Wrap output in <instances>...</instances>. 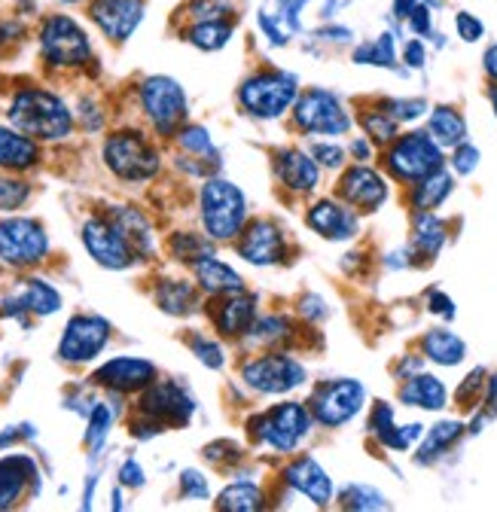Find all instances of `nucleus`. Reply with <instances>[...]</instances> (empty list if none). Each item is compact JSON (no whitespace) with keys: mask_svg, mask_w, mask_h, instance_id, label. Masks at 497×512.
<instances>
[{"mask_svg":"<svg viewBox=\"0 0 497 512\" xmlns=\"http://www.w3.org/2000/svg\"><path fill=\"white\" fill-rule=\"evenodd\" d=\"M418 235H415V241H418V247L424 250V253H433L440 244H443V226L433 220V217H421L418 220Z\"/></svg>","mask_w":497,"mask_h":512,"instance_id":"obj_38","label":"nucleus"},{"mask_svg":"<svg viewBox=\"0 0 497 512\" xmlns=\"http://www.w3.org/2000/svg\"><path fill=\"white\" fill-rule=\"evenodd\" d=\"M363 128L376 144H388L397 138V116H391L388 110H372L363 116Z\"/></svg>","mask_w":497,"mask_h":512,"instance_id":"obj_34","label":"nucleus"},{"mask_svg":"<svg viewBox=\"0 0 497 512\" xmlns=\"http://www.w3.org/2000/svg\"><path fill=\"white\" fill-rule=\"evenodd\" d=\"M196 348H199V357H202L205 363H211V366H220V363H223V357H220V348H217V345L199 342Z\"/></svg>","mask_w":497,"mask_h":512,"instance_id":"obj_44","label":"nucleus"},{"mask_svg":"<svg viewBox=\"0 0 497 512\" xmlns=\"http://www.w3.org/2000/svg\"><path fill=\"white\" fill-rule=\"evenodd\" d=\"M171 247H174L177 260H186V263H199V260H205V256H214L211 241L202 238V235H196V232H180L171 241Z\"/></svg>","mask_w":497,"mask_h":512,"instance_id":"obj_33","label":"nucleus"},{"mask_svg":"<svg viewBox=\"0 0 497 512\" xmlns=\"http://www.w3.org/2000/svg\"><path fill=\"white\" fill-rule=\"evenodd\" d=\"M440 168H443L440 144L421 132L400 138L388 153V171L397 180H424L430 174H437Z\"/></svg>","mask_w":497,"mask_h":512,"instance_id":"obj_4","label":"nucleus"},{"mask_svg":"<svg viewBox=\"0 0 497 512\" xmlns=\"http://www.w3.org/2000/svg\"><path fill=\"white\" fill-rule=\"evenodd\" d=\"M254 317H257L254 299L251 296H235V293H229L220 302L217 314H214L217 330L223 336H241V333H247V330H251V324H254Z\"/></svg>","mask_w":497,"mask_h":512,"instance_id":"obj_22","label":"nucleus"},{"mask_svg":"<svg viewBox=\"0 0 497 512\" xmlns=\"http://www.w3.org/2000/svg\"><path fill=\"white\" fill-rule=\"evenodd\" d=\"M156 299L168 314H186V311H193V305H196V293L186 281H165L159 287Z\"/></svg>","mask_w":497,"mask_h":512,"instance_id":"obj_30","label":"nucleus"},{"mask_svg":"<svg viewBox=\"0 0 497 512\" xmlns=\"http://www.w3.org/2000/svg\"><path fill=\"white\" fill-rule=\"evenodd\" d=\"M485 71H488V77L497 83V46H491V49L485 52Z\"/></svg>","mask_w":497,"mask_h":512,"instance_id":"obj_46","label":"nucleus"},{"mask_svg":"<svg viewBox=\"0 0 497 512\" xmlns=\"http://www.w3.org/2000/svg\"><path fill=\"white\" fill-rule=\"evenodd\" d=\"M22 482H25V476L16 473V464H0V503L16 500Z\"/></svg>","mask_w":497,"mask_h":512,"instance_id":"obj_39","label":"nucleus"},{"mask_svg":"<svg viewBox=\"0 0 497 512\" xmlns=\"http://www.w3.org/2000/svg\"><path fill=\"white\" fill-rule=\"evenodd\" d=\"M433 311H443L446 317H452V305H449V299L437 293V296H433Z\"/></svg>","mask_w":497,"mask_h":512,"instance_id":"obj_48","label":"nucleus"},{"mask_svg":"<svg viewBox=\"0 0 497 512\" xmlns=\"http://www.w3.org/2000/svg\"><path fill=\"white\" fill-rule=\"evenodd\" d=\"M247 217V205L241 189L229 180H208L202 189V223L208 238L229 241L241 235Z\"/></svg>","mask_w":497,"mask_h":512,"instance_id":"obj_2","label":"nucleus"},{"mask_svg":"<svg viewBox=\"0 0 497 512\" xmlns=\"http://www.w3.org/2000/svg\"><path fill=\"white\" fill-rule=\"evenodd\" d=\"M278 177L284 180V186L296 189V192H308L318 186V162L315 156H308L302 150H287L278 156Z\"/></svg>","mask_w":497,"mask_h":512,"instance_id":"obj_20","label":"nucleus"},{"mask_svg":"<svg viewBox=\"0 0 497 512\" xmlns=\"http://www.w3.org/2000/svg\"><path fill=\"white\" fill-rule=\"evenodd\" d=\"M308 226H312L315 232H321L324 238H348L357 232V217L336 205V202H318L312 211H308Z\"/></svg>","mask_w":497,"mask_h":512,"instance_id":"obj_21","label":"nucleus"},{"mask_svg":"<svg viewBox=\"0 0 497 512\" xmlns=\"http://www.w3.org/2000/svg\"><path fill=\"white\" fill-rule=\"evenodd\" d=\"M190 400L186 394H180L174 384H156V388L144 397V412L156 415V418H168V421H186L190 418Z\"/></svg>","mask_w":497,"mask_h":512,"instance_id":"obj_24","label":"nucleus"},{"mask_svg":"<svg viewBox=\"0 0 497 512\" xmlns=\"http://www.w3.org/2000/svg\"><path fill=\"white\" fill-rule=\"evenodd\" d=\"M488 95H491V104H494V110H497V86H494V89H491Z\"/></svg>","mask_w":497,"mask_h":512,"instance_id":"obj_49","label":"nucleus"},{"mask_svg":"<svg viewBox=\"0 0 497 512\" xmlns=\"http://www.w3.org/2000/svg\"><path fill=\"white\" fill-rule=\"evenodd\" d=\"M196 278L202 284V290L208 293H238L241 290V275L232 272L226 263L214 260V256H205V260L196 263Z\"/></svg>","mask_w":497,"mask_h":512,"instance_id":"obj_25","label":"nucleus"},{"mask_svg":"<svg viewBox=\"0 0 497 512\" xmlns=\"http://www.w3.org/2000/svg\"><path fill=\"white\" fill-rule=\"evenodd\" d=\"M122 235H126V241L132 244V250H150V226L144 223V217L132 208H122L113 214L110 220Z\"/></svg>","mask_w":497,"mask_h":512,"instance_id":"obj_29","label":"nucleus"},{"mask_svg":"<svg viewBox=\"0 0 497 512\" xmlns=\"http://www.w3.org/2000/svg\"><path fill=\"white\" fill-rule=\"evenodd\" d=\"M144 16L141 0H95L92 19L110 40H126Z\"/></svg>","mask_w":497,"mask_h":512,"instance_id":"obj_16","label":"nucleus"},{"mask_svg":"<svg viewBox=\"0 0 497 512\" xmlns=\"http://www.w3.org/2000/svg\"><path fill=\"white\" fill-rule=\"evenodd\" d=\"M424 351H427L430 360L452 366V363H458L464 357V342L455 333H449V330H433L424 339Z\"/></svg>","mask_w":497,"mask_h":512,"instance_id":"obj_28","label":"nucleus"},{"mask_svg":"<svg viewBox=\"0 0 497 512\" xmlns=\"http://www.w3.org/2000/svg\"><path fill=\"white\" fill-rule=\"evenodd\" d=\"M156 375V369L147 363V360H132V357H116L110 360L95 378L107 388H116V391H138L144 384H150Z\"/></svg>","mask_w":497,"mask_h":512,"instance_id":"obj_18","label":"nucleus"},{"mask_svg":"<svg viewBox=\"0 0 497 512\" xmlns=\"http://www.w3.org/2000/svg\"><path fill=\"white\" fill-rule=\"evenodd\" d=\"M141 101H144V110H147L150 122L159 128L162 135H171L186 116V95L168 77L147 80L144 89H141Z\"/></svg>","mask_w":497,"mask_h":512,"instance_id":"obj_10","label":"nucleus"},{"mask_svg":"<svg viewBox=\"0 0 497 512\" xmlns=\"http://www.w3.org/2000/svg\"><path fill=\"white\" fill-rule=\"evenodd\" d=\"M46 256V232L34 220L0 223V260L7 266H34Z\"/></svg>","mask_w":497,"mask_h":512,"instance_id":"obj_9","label":"nucleus"},{"mask_svg":"<svg viewBox=\"0 0 497 512\" xmlns=\"http://www.w3.org/2000/svg\"><path fill=\"white\" fill-rule=\"evenodd\" d=\"M217 506L220 509H260L263 506V494H260V488L241 482V485L223 491L220 500H217Z\"/></svg>","mask_w":497,"mask_h":512,"instance_id":"obj_35","label":"nucleus"},{"mask_svg":"<svg viewBox=\"0 0 497 512\" xmlns=\"http://www.w3.org/2000/svg\"><path fill=\"white\" fill-rule=\"evenodd\" d=\"M287 482L296 488V491H302L305 497H312L315 503H330V497H333V485H330V479H327V473L312 461V458H299V461H293L290 467H287Z\"/></svg>","mask_w":497,"mask_h":512,"instance_id":"obj_19","label":"nucleus"},{"mask_svg":"<svg viewBox=\"0 0 497 512\" xmlns=\"http://www.w3.org/2000/svg\"><path fill=\"white\" fill-rule=\"evenodd\" d=\"M40 52L49 64H58V68H77V64L89 58L92 49L86 31L74 19L52 16L40 28Z\"/></svg>","mask_w":497,"mask_h":512,"instance_id":"obj_3","label":"nucleus"},{"mask_svg":"<svg viewBox=\"0 0 497 512\" xmlns=\"http://www.w3.org/2000/svg\"><path fill=\"white\" fill-rule=\"evenodd\" d=\"M339 196L360 211H376L388 199L385 180L369 168H348L339 180Z\"/></svg>","mask_w":497,"mask_h":512,"instance_id":"obj_17","label":"nucleus"},{"mask_svg":"<svg viewBox=\"0 0 497 512\" xmlns=\"http://www.w3.org/2000/svg\"><path fill=\"white\" fill-rule=\"evenodd\" d=\"M406 61L412 64V68H421V64H424V46L421 43H409L406 46Z\"/></svg>","mask_w":497,"mask_h":512,"instance_id":"obj_45","label":"nucleus"},{"mask_svg":"<svg viewBox=\"0 0 497 512\" xmlns=\"http://www.w3.org/2000/svg\"><path fill=\"white\" fill-rule=\"evenodd\" d=\"M449 189H452V180H449L443 171L424 177V180L418 183V189H415V208H421V211L437 208V205L449 196Z\"/></svg>","mask_w":497,"mask_h":512,"instance_id":"obj_31","label":"nucleus"},{"mask_svg":"<svg viewBox=\"0 0 497 512\" xmlns=\"http://www.w3.org/2000/svg\"><path fill=\"white\" fill-rule=\"evenodd\" d=\"M403 400L412 403V406H424V409H443L446 406V391H443V384L437 378L418 375L403 388Z\"/></svg>","mask_w":497,"mask_h":512,"instance_id":"obj_26","label":"nucleus"},{"mask_svg":"<svg viewBox=\"0 0 497 512\" xmlns=\"http://www.w3.org/2000/svg\"><path fill=\"white\" fill-rule=\"evenodd\" d=\"M104 159L122 180H147L159 171V153L138 135L119 132L104 144Z\"/></svg>","mask_w":497,"mask_h":512,"instance_id":"obj_5","label":"nucleus"},{"mask_svg":"<svg viewBox=\"0 0 497 512\" xmlns=\"http://www.w3.org/2000/svg\"><path fill=\"white\" fill-rule=\"evenodd\" d=\"M238 253L254 266H275L284 260V235L269 220H254L241 232Z\"/></svg>","mask_w":497,"mask_h":512,"instance_id":"obj_15","label":"nucleus"},{"mask_svg":"<svg viewBox=\"0 0 497 512\" xmlns=\"http://www.w3.org/2000/svg\"><path fill=\"white\" fill-rule=\"evenodd\" d=\"M363 406V388L357 381H333V384H324V388L315 394L312 400V415L327 424V427H336L348 418H354Z\"/></svg>","mask_w":497,"mask_h":512,"instance_id":"obj_13","label":"nucleus"},{"mask_svg":"<svg viewBox=\"0 0 497 512\" xmlns=\"http://www.w3.org/2000/svg\"><path fill=\"white\" fill-rule=\"evenodd\" d=\"M312 412L299 403H284V406H275L272 412L260 415L257 418V433L263 442H269L275 452H290V448L308 433L312 427Z\"/></svg>","mask_w":497,"mask_h":512,"instance_id":"obj_8","label":"nucleus"},{"mask_svg":"<svg viewBox=\"0 0 497 512\" xmlns=\"http://www.w3.org/2000/svg\"><path fill=\"white\" fill-rule=\"evenodd\" d=\"M244 381L260 394H287V391L299 388V384L305 381V369L293 357L269 354V357L247 363Z\"/></svg>","mask_w":497,"mask_h":512,"instance_id":"obj_11","label":"nucleus"},{"mask_svg":"<svg viewBox=\"0 0 497 512\" xmlns=\"http://www.w3.org/2000/svg\"><path fill=\"white\" fill-rule=\"evenodd\" d=\"M40 150L34 138L25 132H13V128H0V168L10 171H25L37 162Z\"/></svg>","mask_w":497,"mask_h":512,"instance_id":"obj_23","label":"nucleus"},{"mask_svg":"<svg viewBox=\"0 0 497 512\" xmlns=\"http://www.w3.org/2000/svg\"><path fill=\"white\" fill-rule=\"evenodd\" d=\"M10 122L28 138L58 141L71 135V110L43 89H22L10 104Z\"/></svg>","mask_w":497,"mask_h":512,"instance_id":"obj_1","label":"nucleus"},{"mask_svg":"<svg viewBox=\"0 0 497 512\" xmlns=\"http://www.w3.org/2000/svg\"><path fill=\"white\" fill-rule=\"evenodd\" d=\"M68 4H77V0H68Z\"/></svg>","mask_w":497,"mask_h":512,"instance_id":"obj_50","label":"nucleus"},{"mask_svg":"<svg viewBox=\"0 0 497 512\" xmlns=\"http://www.w3.org/2000/svg\"><path fill=\"white\" fill-rule=\"evenodd\" d=\"M312 156H315L321 165H327V168H339V165H342V159H345V153H342L339 147H327V144L312 147Z\"/></svg>","mask_w":497,"mask_h":512,"instance_id":"obj_42","label":"nucleus"},{"mask_svg":"<svg viewBox=\"0 0 497 512\" xmlns=\"http://www.w3.org/2000/svg\"><path fill=\"white\" fill-rule=\"evenodd\" d=\"M241 104L260 119H278L296 101V83L284 74H257L241 86Z\"/></svg>","mask_w":497,"mask_h":512,"instance_id":"obj_6","label":"nucleus"},{"mask_svg":"<svg viewBox=\"0 0 497 512\" xmlns=\"http://www.w3.org/2000/svg\"><path fill=\"white\" fill-rule=\"evenodd\" d=\"M430 138L440 147H455L464 138V119L452 107H437L430 116Z\"/></svg>","mask_w":497,"mask_h":512,"instance_id":"obj_27","label":"nucleus"},{"mask_svg":"<svg viewBox=\"0 0 497 512\" xmlns=\"http://www.w3.org/2000/svg\"><path fill=\"white\" fill-rule=\"evenodd\" d=\"M180 141H183V147H190V150H211V144H208L202 128H190V132H183Z\"/></svg>","mask_w":497,"mask_h":512,"instance_id":"obj_43","label":"nucleus"},{"mask_svg":"<svg viewBox=\"0 0 497 512\" xmlns=\"http://www.w3.org/2000/svg\"><path fill=\"white\" fill-rule=\"evenodd\" d=\"M412 25H415L418 31H427V10H424V7H415V10H412Z\"/></svg>","mask_w":497,"mask_h":512,"instance_id":"obj_47","label":"nucleus"},{"mask_svg":"<svg viewBox=\"0 0 497 512\" xmlns=\"http://www.w3.org/2000/svg\"><path fill=\"white\" fill-rule=\"evenodd\" d=\"M107 336H110L107 320H101V317H74L68 324V330H65V339H61L58 354L65 360H71V363L92 360L107 345Z\"/></svg>","mask_w":497,"mask_h":512,"instance_id":"obj_14","label":"nucleus"},{"mask_svg":"<svg viewBox=\"0 0 497 512\" xmlns=\"http://www.w3.org/2000/svg\"><path fill=\"white\" fill-rule=\"evenodd\" d=\"M296 125L302 128V132H312V135H345L351 128V119L348 113L342 110L339 98H333L330 92L324 89H312L305 92L299 101H296Z\"/></svg>","mask_w":497,"mask_h":512,"instance_id":"obj_7","label":"nucleus"},{"mask_svg":"<svg viewBox=\"0 0 497 512\" xmlns=\"http://www.w3.org/2000/svg\"><path fill=\"white\" fill-rule=\"evenodd\" d=\"M83 241H86V250L95 256V263L107 269H126L135 260L132 244L110 220H89L83 226Z\"/></svg>","mask_w":497,"mask_h":512,"instance_id":"obj_12","label":"nucleus"},{"mask_svg":"<svg viewBox=\"0 0 497 512\" xmlns=\"http://www.w3.org/2000/svg\"><path fill=\"white\" fill-rule=\"evenodd\" d=\"M458 433H461V424H443V427H437V430L430 433V439H427V445H424V452L430 455V452H437V448H446L449 442L458 439Z\"/></svg>","mask_w":497,"mask_h":512,"instance_id":"obj_40","label":"nucleus"},{"mask_svg":"<svg viewBox=\"0 0 497 512\" xmlns=\"http://www.w3.org/2000/svg\"><path fill=\"white\" fill-rule=\"evenodd\" d=\"M28 196H31L28 183L0 177V211H16V208H22Z\"/></svg>","mask_w":497,"mask_h":512,"instance_id":"obj_37","label":"nucleus"},{"mask_svg":"<svg viewBox=\"0 0 497 512\" xmlns=\"http://www.w3.org/2000/svg\"><path fill=\"white\" fill-rule=\"evenodd\" d=\"M22 305L31 308V311H37V314H49V311L58 308V293H55L49 284H43V281H31V284L25 287Z\"/></svg>","mask_w":497,"mask_h":512,"instance_id":"obj_36","label":"nucleus"},{"mask_svg":"<svg viewBox=\"0 0 497 512\" xmlns=\"http://www.w3.org/2000/svg\"><path fill=\"white\" fill-rule=\"evenodd\" d=\"M455 25H458V34H461L467 43H473V40H479V37H482V22H479V19H473L470 13H461Z\"/></svg>","mask_w":497,"mask_h":512,"instance_id":"obj_41","label":"nucleus"},{"mask_svg":"<svg viewBox=\"0 0 497 512\" xmlns=\"http://www.w3.org/2000/svg\"><path fill=\"white\" fill-rule=\"evenodd\" d=\"M190 43H196L199 49H220L229 43L232 37V25L229 22H220V19H205L199 22L196 28H190Z\"/></svg>","mask_w":497,"mask_h":512,"instance_id":"obj_32","label":"nucleus"}]
</instances>
